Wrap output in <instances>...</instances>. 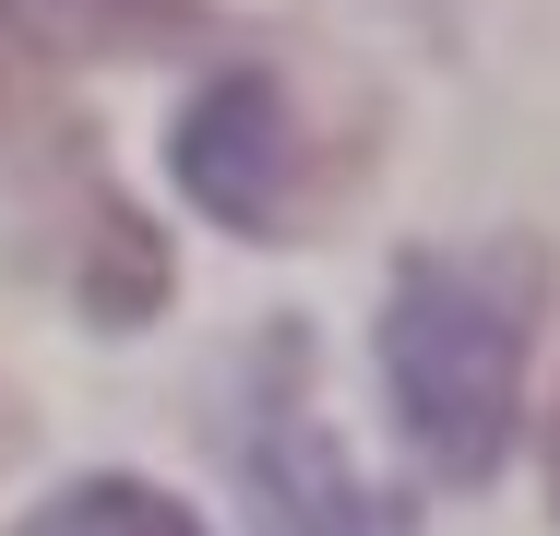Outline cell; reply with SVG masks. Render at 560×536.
I'll return each mask as SVG.
<instances>
[{"label":"cell","mask_w":560,"mask_h":536,"mask_svg":"<svg viewBox=\"0 0 560 536\" xmlns=\"http://www.w3.org/2000/svg\"><path fill=\"white\" fill-rule=\"evenodd\" d=\"M549 501H560V441H549Z\"/></svg>","instance_id":"cell-7"},{"label":"cell","mask_w":560,"mask_h":536,"mask_svg":"<svg viewBox=\"0 0 560 536\" xmlns=\"http://www.w3.org/2000/svg\"><path fill=\"white\" fill-rule=\"evenodd\" d=\"M299 107L275 72H215L203 96L179 107V191L238 226V238H287L311 214V179H299Z\"/></svg>","instance_id":"cell-3"},{"label":"cell","mask_w":560,"mask_h":536,"mask_svg":"<svg viewBox=\"0 0 560 536\" xmlns=\"http://www.w3.org/2000/svg\"><path fill=\"white\" fill-rule=\"evenodd\" d=\"M24 536H203L167 489H143V477H84V489H60L48 513H24Z\"/></svg>","instance_id":"cell-5"},{"label":"cell","mask_w":560,"mask_h":536,"mask_svg":"<svg viewBox=\"0 0 560 536\" xmlns=\"http://www.w3.org/2000/svg\"><path fill=\"white\" fill-rule=\"evenodd\" d=\"M238 477H250L262 536H418V513H406L394 489H370V477L346 465V441L323 429L311 334H262L250 418H238Z\"/></svg>","instance_id":"cell-2"},{"label":"cell","mask_w":560,"mask_h":536,"mask_svg":"<svg viewBox=\"0 0 560 536\" xmlns=\"http://www.w3.org/2000/svg\"><path fill=\"white\" fill-rule=\"evenodd\" d=\"M0 131H24V107H12V84H0Z\"/></svg>","instance_id":"cell-6"},{"label":"cell","mask_w":560,"mask_h":536,"mask_svg":"<svg viewBox=\"0 0 560 536\" xmlns=\"http://www.w3.org/2000/svg\"><path fill=\"white\" fill-rule=\"evenodd\" d=\"M203 0H0V24L48 60H108V48H167L191 36Z\"/></svg>","instance_id":"cell-4"},{"label":"cell","mask_w":560,"mask_h":536,"mask_svg":"<svg viewBox=\"0 0 560 536\" xmlns=\"http://www.w3.org/2000/svg\"><path fill=\"white\" fill-rule=\"evenodd\" d=\"M549 311V263L525 238L501 250H406L394 263V299H382V382H394V418L430 453V477L477 489L513 418H525V334Z\"/></svg>","instance_id":"cell-1"}]
</instances>
